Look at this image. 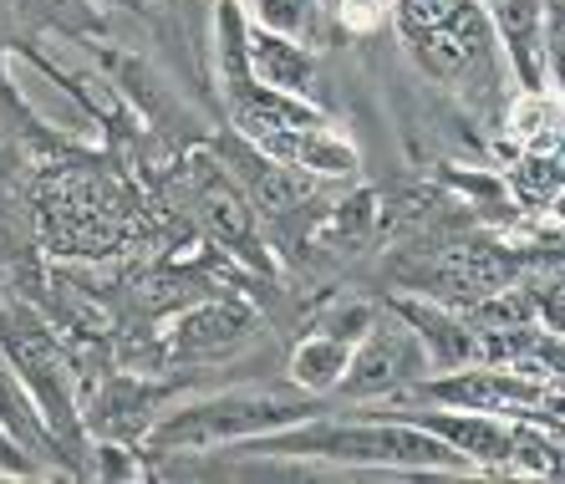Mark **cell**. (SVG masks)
Wrapping results in <instances>:
<instances>
[{"instance_id": "obj_14", "label": "cell", "mask_w": 565, "mask_h": 484, "mask_svg": "<svg viewBox=\"0 0 565 484\" xmlns=\"http://www.w3.org/2000/svg\"><path fill=\"white\" fill-rule=\"evenodd\" d=\"M235 6H245V0H235Z\"/></svg>"}, {"instance_id": "obj_6", "label": "cell", "mask_w": 565, "mask_h": 484, "mask_svg": "<svg viewBox=\"0 0 565 484\" xmlns=\"http://www.w3.org/2000/svg\"><path fill=\"white\" fill-rule=\"evenodd\" d=\"M245 72H250L255 87L306 97L311 77H316V62H311V52H306V41L265 31L250 21V27H245Z\"/></svg>"}, {"instance_id": "obj_11", "label": "cell", "mask_w": 565, "mask_h": 484, "mask_svg": "<svg viewBox=\"0 0 565 484\" xmlns=\"http://www.w3.org/2000/svg\"><path fill=\"white\" fill-rule=\"evenodd\" d=\"M387 6H393V0H337V11H342L352 27H372V21H382Z\"/></svg>"}, {"instance_id": "obj_1", "label": "cell", "mask_w": 565, "mask_h": 484, "mask_svg": "<svg viewBox=\"0 0 565 484\" xmlns=\"http://www.w3.org/2000/svg\"><path fill=\"white\" fill-rule=\"evenodd\" d=\"M265 449L276 454H311L331 459V464H356V470H463V454L438 439V433L418 429L408 419H367V423H342V429H301V433H260Z\"/></svg>"}, {"instance_id": "obj_13", "label": "cell", "mask_w": 565, "mask_h": 484, "mask_svg": "<svg viewBox=\"0 0 565 484\" xmlns=\"http://www.w3.org/2000/svg\"><path fill=\"white\" fill-rule=\"evenodd\" d=\"M97 474H107V480H118V474H138V464L128 459V449L103 444V449H97Z\"/></svg>"}, {"instance_id": "obj_7", "label": "cell", "mask_w": 565, "mask_h": 484, "mask_svg": "<svg viewBox=\"0 0 565 484\" xmlns=\"http://www.w3.org/2000/svg\"><path fill=\"white\" fill-rule=\"evenodd\" d=\"M489 21H494V31H500V41L510 46V62L514 72L525 77L530 92L545 87V77H540V27H545V6L540 0H489Z\"/></svg>"}, {"instance_id": "obj_12", "label": "cell", "mask_w": 565, "mask_h": 484, "mask_svg": "<svg viewBox=\"0 0 565 484\" xmlns=\"http://www.w3.org/2000/svg\"><path fill=\"white\" fill-rule=\"evenodd\" d=\"M0 474H36V464L21 454V444L6 433V423H0Z\"/></svg>"}, {"instance_id": "obj_15", "label": "cell", "mask_w": 565, "mask_h": 484, "mask_svg": "<svg viewBox=\"0 0 565 484\" xmlns=\"http://www.w3.org/2000/svg\"><path fill=\"white\" fill-rule=\"evenodd\" d=\"M479 6H489V0H479Z\"/></svg>"}, {"instance_id": "obj_10", "label": "cell", "mask_w": 565, "mask_h": 484, "mask_svg": "<svg viewBox=\"0 0 565 484\" xmlns=\"http://www.w3.org/2000/svg\"><path fill=\"white\" fill-rule=\"evenodd\" d=\"M311 6L316 0H245L255 27L280 31V36H296V41H306V31H311Z\"/></svg>"}, {"instance_id": "obj_2", "label": "cell", "mask_w": 565, "mask_h": 484, "mask_svg": "<svg viewBox=\"0 0 565 484\" xmlns=\"http://www.w3.org/2000/svg\"><path fill=\"white\" fill-rule=\"evenodd\" d=\"M311 419L306 403H290V398H270V393H224L210 403H189L179 413H169L163 423L148 429L143 444L153 454H169V449H210V444H239V439H260V433L276 429H296V423Z\"/></svg>"}, {"instance_id": "obj_4", "label": "cell", "mask_w": 565, "mask_h": 484, "mask_svg": "<svg viewBox=\"0 0 565 484\" xmlns=\"http://www.w3.org/2000/svg\"><path fill=\"white\" fill-rule=\"evenodd\" d=\"M423 367H428V347H423L418 332L372 327L352 341V357H347V372L337 388L347 398H377L397 382L423 378Z\"/></svg>"}, {"instance_id": "obj_5", "label": "cell", "mask_w": 565, "mask_h": 484, "mask_svg": "<svg viewBox=\"0 0 565 484\" xmlns=\"http://www.w3.org/2000/svg\"><path fill=\"white\" fill-rule=\"evenodd\" d=\"M438 433L454 454H463L469 470H510V419L500 413H469V408H444V413H397Z\"/></svg>"}, {"instance_id": "obj_8", "label": "cell", "mask_w": 565, "mask_h": 484, "mask_svg": "<svg viewBox=\"0 0 565 484\" xmlns=\"http://www.w3.org/2000/svg\"><path fill=\"white\" fill-rule=\"evenodd\" d=\"M239 341H250V316L235 306H199L173 327V353L179 357H220Z\"/></svg>"}, {"instance_id": "obj_9", "label": "cell", "mask_w": 565, "mask_h": 484, "mask_svg": "<svg viewBox=\"0 0 565 484\" xmlns=\"http://www.w3.org/2000/svg\"><path fill=\"white\" fill-rule=\"evenodd\" d=\"M347 357H352V341L331 337V332L327 337H311L290 353V378H296V388H306V393H331L347 372Z\"/></svg>"}, {"instance_id": "obj_3", "label": "cell", "mask_w": 565, "mask_h": 484, "mask_svg": "<svg viewBox=\"0 0 565 484\" xmlns=\"http://www.w3.org/2000/svg\"><path fill=\"white\" fill-rule=\"evenodd\" d=\"M418 398L438 408H469V413H500V419L545 423V378L514 372V367H459L444 378H418Z\"/></svg>"}]
</instances>
